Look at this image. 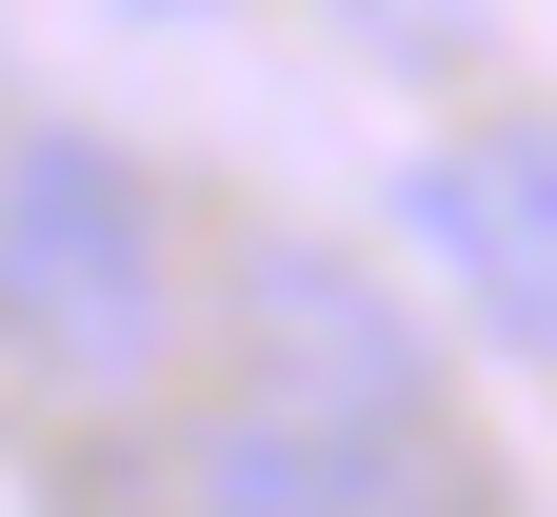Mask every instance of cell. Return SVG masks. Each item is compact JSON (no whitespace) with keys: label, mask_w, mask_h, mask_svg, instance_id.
<instances>
[{"label":"cell","mask_w":557,"mask_h":517,"mask_svg":"<svg viewBox=\"0 0 557 517\" xmlns=\"http://www.w3.org/2000/svg\"><path fill=\"white\" fill-rule=\"evenodd\" d=\"M220 398L299 418V438H359V458H458L438 438V338L338 239H239V279H220Z\"/></svg>","instance_id":"cell-2"},{"label":"cell","mask_w":557,"mask_h":517,"mask_svg":"<svg viewBox=\"0 0 557 517\" xmlns=\"http://www.w3.org/2000/svg\"><path fill=\"white\" fill-rule=\"evenodd\" d=\"M398 239L438 259L498 338L557 358V120H458V139H418V160H398Z\"/></svg>","instance_id":"cell-4"},{"label":"cell","mask_w":557,"mask_h":517,"mask_svg":"<svg viewBox=\"0 0 557 517\" xmlns=\"http://www.w3.org/2000/svg\"><path fill=\"white\" fill-rule=\"evenodd\" d=\"M180 358V219L100 120H0V379L120 418Z\"/></svg>","instance_id":"cell-1"},{"label":"cell","mask_w":557,"mask_h":517,"mask_svg":"<svg viewBox=\"0 0 557 517\" xmlns=\"http://www.w3.org/2000/svg\"><path fill=\"white\" fill-rule=\"evenodd\" d=\"M100 517H458V458H359V438H299L259 398H199L100 458Z\"/></svg>","instance_id":"cell-3"},{"label":"cell","mask_w":557,"mask_h":517,"mask_svg":"<svg viewBox=\"0 0 557 517\" xmlns=\"http://www.w3.org/2000/svg\"><path fill=\"white\" fill-rule=\"evenodd\" d=\"M338 21H359L379 60H478V21H498V0H338Z\"/></svg>","instance_id":"cell-5"}]
</instances>
